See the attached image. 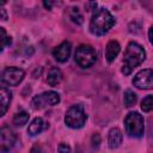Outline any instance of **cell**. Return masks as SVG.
I'll return each instance as SVG.
<instances>
[{"label":"cell","mask_w":153,"mask_h":153,"mask_svg":"<svg viewBox=\"0 0 153 153\" xmlns=\"http://www.w3.org/2000/svg\"><path fill=\"white\" fill-rule=\"evenodd\" d=\"M116 20L112 17V14L106 8H98L94 10L91 20H90V31L91 33L96 36H103L105 35L114 25Z\"/></svg>","instance_id":"cell-1"},{"label":"cell","mask_w":153,"mask_h":153,"mask_svg":"<svg viewBox=\"0 0 153 153\" xmlns=\"http://www.w3.org/2000/svg\"><path fill=\"white\" fill-rule=\"evenodd\" d=\"M146 59V53L145 49L136 42H130L127 45L126 53H124V59H123V67H122V73L128 75L133 72L135 67L141 65L143 60Z\"/></svg>","instance_id":"cell-2"},{"label":"cell","mask_w":153,"mask_h":153,"mask_svg":"<svg viewBox=\"0 0 153 153\" xmlns=\"http://www.w3.org/2000/svg\"><path fill=\"white\" fill-rule=\"evenodd\" d=\"M124 127H126V131L130 137H141L145 133V122H143V117L136 112V111H131L129 112L126 118H124Z\"/></svg>","instance_id":"cell-3"},{"label":"cell","mask_w":153,"mask_h":153,"mask_svg":"<svg viewBox=\"0 0 153 153\" xmlns=\"http://www.w3.org/2000/svg\"><path fill=\"white\" fill-rule=\"evenodd\" d=\"M87 120V115L84 111L82 105H72L65 116V122L69 128L79 129L81 128Z\"/></svg>","instance_id":"cell-4"},{"label":"cell","mask_w":153,"mask_h":153,"mask_svg":"<svg viewBox=\"0 0 153 153\" xmlns=\"http://www.w3.org/2000/svg\"><path fill=\"white\" fill-rule=\"evenodd\" d=\"M74 57H75V62L78 66L82 68H88L94 65L97 60V54L91 45L81 44L76 48Z\"/></svg>","instance_id":"cell-5"},{"label":"cell","mask_w":153,"mask_h":153,"mask_svg":"<svg viewBox=\"0 0 153 153\" xmlns=\"http://www.w3.org/2000/svg\"><path fill=\"white\" fill-rule=\"evenodd\" d=\"M60 102V94L55 91H47L42 94L35 96L31 100V106L35 110L43 109L45 106H53Z\"/></svg>","instance_id":"cell-6"},{"label":"cell","mask_w":153,"mask_h":153,"mask_svg":"<svg viewBox=\"0 0 153 153\" xmlns=\"http://www.w3.org/2000/svg\"><path fill=\"white\" fill-rule=\"evenodd\" d=\"M25 76V72L18 67H8L1 74V80L8 86H17Z\"/></svg>","instance_id":"cell-7"},{"label":"cell","mask_w":153,"mask_h":153,"mask_svg":"<svg viewBox=\"0 0 153 153\" xmlns=\"http://www.w3.org/2000/svg\"><path fill=\"white\" fill-rule=\"evenodd\" d=\"M16 133L8 126L0 128V153H7L16 143Z\"/></svg>","instance_id":"cell-8"},{"label":"cell","mask_w":153,"mask_h":153,"mask_svg":"<svg viewBox=\"0 0 153 153\" xmlns=\"http://www.w3.org/2000/svg\"><path fill=\"white\" fill-rule=\"evenodd\" d=\"M133 85L141 90H151L153 87V72L151 68L140 71L133 79Z\"/></svg>","instance_id":"cell-9"},{"label":"cell","mask_w":153,"mask_h":153,"mask_svg":"<svg viewBox=\"0 0 153 153\" xmlns=\"http://www.w3.org/2000/svg\"><path fill=\"white\" fill-rule=\"evenodd\" d=\"M71 50H72V45L68 41L62 42L61 44H59L54 50H53V56L55 57V60L57 62H66L69 59L71 55Z\"/></svg>","instance_id":"cell-10"},{"label":"cell","mask_w":153,"mask_h":153,"mask_svg":"<svg viewBox=\"0 0 153 153\" xmlns=\"http://www.w3.org/2000/svg\"><path fill=\"white\" fill-rule=\"evenodd\" d=\"M11 100H12L11 91L4 86H0V117H2L7 112Z\"/></svg>","instance_id":"cell-11"},{"label":"cell","mask_w":153,"mask_h":153,"mask_svg":"<svg viewBox=\"0 0 153 153\" xmlns=\"http://www.w3.org/2000/svg\"><path fill=\"white\" fill-rule=\"evenodd\" d=\"M122 133L118 128H112L109 131V136H108V143L109 147L111 149H115L117 147H120V145L122 143Z\"/></svg>","instance_id":"cell-12"},{"label":"cell","mask_w":153,"mask_h":153,"mask_svg":"<svg viewBox=\"0 0 153 153\" xmlns=\"http://www.w3.org/2000/svg\"><path fill=\"white\" fill-rule=\"evenodd\" d=\"M47 128V123L43 121V118L41 117H36L35 120H32V122L29 124L27 128V133L31 136H35L37 134H39L41 131H43Z\"/></svg>","instance_id":"cell-13"},{"label":"cell","mask_w":153,"mask_h":153,"mask_svg":"<svg viewBox=\"0 0 153 153\" xmlns=\"http://www.w3.org/2000/svg\"><path fill=\"white\" fill-rule=\"evenodd\" d=\"M120 49H121V47H120L118 42H116V41H110L106 44V48H105V57H106L108 62H112L116 59V56L120 53Z\"/></svg>","instance_id":"cell-14"},{"label":"cell","mask_w":153,"mask_h":153,"mask_svg":"<svg viewBox=\"0 0 153 153\" xmlns=\"http://www.w3.org/2000/svg\"><path fill=\"white\" fill-rule=\"evenodd\" d=\"M62 80V73L57 67H51L48 72V76H47V82L50 86H56L57 84H60Z\"/></svg>","instance_id":"cell-15"},{"label":"cell","mask_w":153,"mask_h":153,"mask_svg":"<svg viewBox=\"0 0 153 153\" xmlns=\"http://www.w3.org/2000/svg\"><path fill=\"white\" fill-rule=\"evenodd\" d=\"M29 121V114L26 111H19L14 115L13 117V123L17 126V127H22L24 126L26 122Z\"/></svg>","instance_id":"cell-16"},{"label":"cell","mask_w":153,"mask_h":153,"mask_svg":"<svg viewBox=\"0 0 153 153\" xmlns=\"http://www.w3.org/2000/svg\"><path fill=\"white\" fill-rule=\"evenodd\" d=\"M11 44V37L7 36V32L4 27L0 26V53L7 47Z\"/></svg>","instance_id":"cell-17"},{"label":"cell","mask_w":153,"mask_h":153,"mask_svg":"<svg viewBox=\"0 0 153 153\" xmlns=\"http://www.w3.org/2000/svg\"><path fill=\"white\" fill-rule=\"evenodd\" d=\"M123 100H124V105L126 106H133L135 103H136V94L131 91V90H127L126 92H124V98H123Z\"/></svg>","instance_id":"cell-18"},{"label":"cell","mask_w":153,"mask_h":153,"mask_svg":"<svg viewBox=\"0 0 153 153\" xmlns=\"http://www.w3.org/2000/svg\"><path fill=\"white\" fill-rule=\"evenodd\" d=\"M69 18H71L74 23H76V24H81V23L84 22V18H82V16L80 14L78 7H72V8L69 10Z\"/></svg>","instance_id":"cell-19"},{"label":"cell","mask_w":153,"mask_h":153,"mask_svg":"<svg viewBox=\"0 0 153 153\" xmlns=\"http://www.w3.org/2000/svg\"><path fill=\"white\" fill-rule=\"evenodd\" d=\"M152 98L153 97L151 94H148L146 98H143V100L141 102V109H142V111L149 112L152 110V108H153V100H152Z\"/></svg>","instance_id":"cell-20"},{"label":"cell","mask_w":153,"mask_h":153,"mask_svg":"<svg viewBox=\"0 0 153 153\" xmlns=\"http://www.w3.org/2000/svg\"><path fill=\"white\" fill-rule=\"evenodd\" d=\"M57 151L59 153H71V147L65 143V142H61L59 146H57Z\"/></svg>","instance_id":"cell-21"},{"label":"cell","mask_w":153,"mask_h":153,"mask_svg":"<svg viewBox=\"0 0 153 153\" xmlns=\"http://www.w3.org/2000/svg\"><path fill=\"white\" fill-rule=\"evenodd\" d=\"M99 141H100L99 135H98L97 133L93 134V136H92V143H93V146H98V145H99Z\"/></svg>","instance_id":"cell-22"},{"label":"cell","mask_w":153,"mask_h":153,"mask_svg":"<svg viewBox=\"0 0 153 153\" xmlns=\"http://www.w3.org/2000/svg\"><path fill=\"white\" fill-rule=\"evenodd\" d=\"M152 30H153V27H149V31H148V39H149V42H151V43H153V38H152Z\"/></svg>","instance_id":"cell-23"},{"label":"cell","mask_w":153,"mask_h":153,"mask_svg":"<svg viewBox=\"0 0 153 153\" xmlns=\"http://www.w3.org/2000/svg\"><path fill=\"white\" fill-rule=\"evenodd\" d=\"M31 153H39V148H38L37 146L32 147V149H31Z\"/></svg>","instance_id":"cell-24"},{"label":"cell","mask_w":153,"mask_h":153,"mask_svg":"<svg viewBox=\"0 0 153 153\" xmlns=\"http://www.w3.org/2000/svg\"><path fill=\"white\" fill-rule=\"evenodd\" d=\"M6 4V1H0V6H2V5H5Z\"/></svg>","instance_id":"cell-25"}]
</instances>
